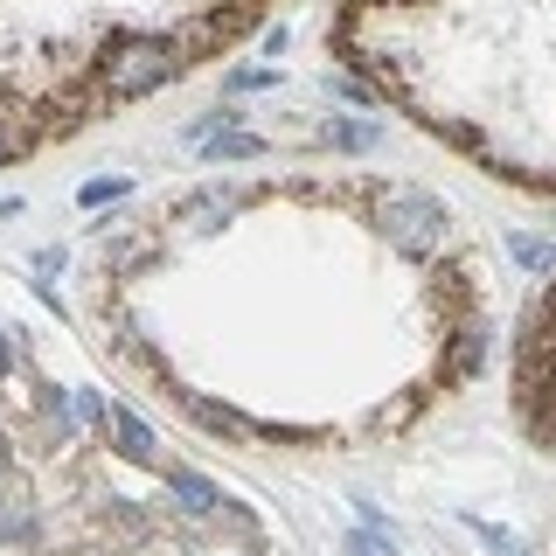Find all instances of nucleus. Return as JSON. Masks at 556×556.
<instances>
[{
  "instance_id": "nucleus-1",
  "label": "nucleus",
  "mask_w": 556,
  "mask_h": 556,
  "mask_svg": "<svg viewBox=\"0 0 556 556\" xmlns=\"http://www.w3.org/2000/svg\"><path fill=\"white\" fill-rule=\"evenodd\" d=\"M181 63L188 56H181L174 35H112V49H104V63H98V84H104V98L132 104V98H153Z\"/></svg>"
},
{
  "instance_id": "nucleus-2",
  "label": "nucleus",
  "mask_w": 556,
  "mask_h": 556,
  "mask_svg": "<svg viewBox=\"0 0 556 556\" xmlns=\"http://www.w3.org/2000/svg\"><path fill=\"white\" fill-rule=\"evenodd\" d=\"M376 230L404 257H439L445 237H452V216H445L439 195H425V188H382L376 195Z\"/></svg>"
},
{
  "instance_id": "nucleus-3",
  "label": "nucleus",
  "mask_w": 556,
  "mask_h": 556,
  "mask_svg": "<svg viewBox=\"0 0 556 556\" xmlns=\"http://www.w3.org/2000/svg\"><path fill=\"white\" fill-rule=\"evenodd\" d=\"M104 439H112L118 459H132V466H153V445H161V439H153V425L139 410H126V404L104 410Z\"/></svg>"
},
{
  "instance_id": "nucleus-4",
  "label": "nucleus",
  "mask_w": 556,
  "mask_h": 556,
  "mask_svg": "<svg viewBox=\"0 0 556 556\" xmlns=\"http://www.w3.org/2000/svg\"><path fill=\"white\" fill-rule=\"evenodd\" d=\"M230 208H237V188H195V195L174 208V216H181L188 230H216V223L230 216Z\"/></svg>"
},
{
  "instance_id": "nucleus-5",
  "label": "nucleus",
  "mask_w": 556,
  "mask_h": 556,
  "mask_svg": "<svg viewBox=\"0 0 556 556\" xmlns=\"http://www.w3.org/2000/svg\"><path fill=\"white\" fill-rule=\"evenodd\" d=\"M167 494L174 501H181V508L188 515H208V508H216V480H202V473H188V466H167Z\"/></svg>"
},
{
  "instance_id": "nucleus-6",
  "label": "nucleus",
  "mask_w": 556,
  "mask_h": 556,
  "mask_svg": "<svg viewBox=\"0 0 556 556\" xmlns=\"http://www.w3.org/2000/svg\"><path fill=\"white\" fill-rule=\"evenodd\" d=\"M202 153H208V161H257V153H265V139H257V132H237V126H223V132H208L202 139Z\"/></svg>"
},
{
  "instance_id": "nucleus-7",
  "label": "nucleus",
  "mask_w": 556,
  "mask_h": 556,
  "mask_svg": "<svg viewBox=\"0 0 556 556\" xmlns=\"http://www.w3.org/2000/svg\"><path fill=\"white\" fill-rule=\"evenodd\" d=\"M382 139V126H369V118H327V147L334 153H369Z\"/></svg>"
},
{
  "instance_id": "nucleus-8",
  "label": "nucleus",
  "mask_w": 556,
  "mask_h": 556,
  "mask_svg": "<svg viewBox=\"0 0 556 556\" xmlns=\"http://www.w3.org/2000/svg\"><path fill=\"white\" fill-rule=\"evenodd\" d=\"M188 410H195V417H202V425H208V431H237V439H251V425H243V417H237V410H223V404H208V396H195V390H188Z\"/></svg>"
},
{
  "instance_id": "nucleus-9",
  "label": "nucleus",
  "mask_w": 556,
  "mask_h": 556,
  "mask_svg": "<svg viewBox=\"0 0 556 556\" xmlns=\"http://www.w3.org/2000/svg\"><path fill=\"white\" fill-rule=\"evenodd\" d=\"M508 251H515L529 271H556V237H508Z\"/></svg>"
},
{
  "instance_id": "nucleus-10",
  "label": "nucleus",
  "mask_w": 556,
  "mask_h": 556,
  "mask_svg": "<svg viewBox=\"0 0 556 556\" xmlns=\"http://www.w3.org/2000/svg\"><path fill=\"white\" fill-rule=\"evenodd\" d=\"M466 529H473V535H480V543L494 549V556H529V543H521V535H508V529H494V521H480V515H466Z\"/></svg>"
},
{
  "instance_id": "nucleus-11",
  "label": "nucleus",
  "mask_w": 556,
  "mask_h": 556,
  "mask_svg": "<svg viewBox=\"0 0 556 556\" xmlns=\"http://www.w3.org/2000/svg\"><path fill=\"white\" fill-rule=\"evenodd\" d=\"M126 195H132V181H118V174H112V181H84V188H77V202H84V208H104V202H126Z\"/></svg>"
},
{
  "instance_id": "nucleus-12",
  "label": "nucleus",
  "mask_w": 556,
  "mask_h": 556,
  "mask_svg": "<svg viewBox=\"0 0 556 556\" xmlns=\"http://www.w3.org/2000/svg\"><path fill=\"white\" fill-rule=\"evenodd\" d=\"M480 355H486V334H480V327H466V334H459V355H452V376H473Z\"/></svg>"
},
{
  "instance_id": "nucleus-13",
  "label": "nucleus",
  "mask_w": 556,
  "mask_h": 556,
  "mask_svg": "<svg viewBox=\"0 0 556 556\" xmlns=\"http://www.w3.org/2000/svg\"><path fill=\"white\" fill-rule=\"evenodd\" d=\"M70 410H77V425H104V404H98L91 390H77V396H70Z\"/></svg>"
},
{
  "instance_id": "nucleus-14",
  "label": "nucleus",
  "mask_w": 556,
  "mask_h": 556,
  "mask_svg": "<svg viewBox=\"0 0 556 556\" xmlns=\"http://www.w3.org/2000/svg\"><path fill=\"white\" fill-rule=\"evenodd\" d=\"M348 556H396V535H390V543H382V535H355Z\"/></svg>"
},
{
  "instance_id": "nucleus-15",
  "label": "nucleus",
  "mask_w": 556,
  "mask_h": 556,
  "mask_svg": "<svg viewBox=\"0 0 556 556\" xmlns=\"http://www.w3.org/2000/svg\"><path fill=\"white\" fill-rule=\"evenodd\" d=\"M22 147H28V139H14L8 126H0V161H14V153H22Z\"/></svg>"
},
{
  "instance_id": "nucleus-16",
  "label": "nucleus",
  "mask_w": 556,
  "mask_h": 556,
  "mask_svg": "<svg viewBox=\"0 0 556 556\" xmlns=\"http://www.w3.org/2000/svg\"><path fill=\"white\" fill-rule=\"evenodd\" d=\"M14 369V341H8V327H0V376Z\"/></svg>"
}]
</instances>
